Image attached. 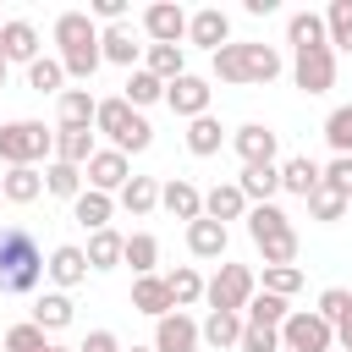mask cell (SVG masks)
I'll return each mask as SVG.
<instances>
[{
    "label": "cell",
    "instance_id": "1",
    "mask_svg": "<svg viewBox=\"0 0 352 352\" xmlns=\"http://www.w3.org/2000/svg\"><path fill=\"white\" fill-rule=\"evenodd\" d=\"M214 82H275L286 72L280 50L275 44H258V38H231L214 50Z\"/></svg>",
    "mask_w": 352,
    "mask_h": 352
},
{
    "label": "cell",
    "instance_id": "2",
    "mask_svg": "<svg viewBox=\"0 0 352 352\" xmlns=\"http://www.w3.org/2000/svg\"><path fill=\"white\" fill-rule=\"evenodd\" d=\"M55 44H60V72L66 77H77V82H88L94 72H99V22L88 16V11H60L55 16Z\"/></svg>",
    "mask_w": 352,
    "mask_h": 352
},
{
    "label": "cell",
    "instance_id": "3",
    "mask_svg": "<svg viewBox=\"0 0 352 352\" xmlns=\"http://www.w3.org/2000/svg\"><path fill=\"white\" fill-rule=\"evenodd\" d=\"M44 280V253L33 242L28 226H0V292L22 297V292H38Z\"/></svg>",
    "mask_w": 352,
    "mask_h": 352
},
{
    "label": "cell",
    "instance_id": "4",
    "mask_svg": "<svg viewBox=\"0 0 352 352\" xmlns=\"http://www.w3.org/2000/svg\"><path fill=\"white\" fill-rule=\"evenodd\" d=\"M248 236L264 264H297V226L280 204H253L248 209Z\"/></svg>",
    "mask_w": 352,
    "mask_h": 352
},
{
    "label": "cell",
    "instance_id": "5",
    "mask_svg": "<svg viewBox=\"0 0 352 352\" xmlns=\"http://www.w3.org/2000/svg\"><path fill=\"white\" fill-rule=\"evenodd\" d=\"M94 132H104L110 148H121V154H143V148L154 143V126H148L143 110H132L121 94H116V99H99V110H94Z\"/></svg>",
    "mask_w": 352,
    "mask_h": 352
},
{
    "label": "cell",
    "instance_id": "6",
    "mask_svg": "<svg viewBox=\"0 0 352 352\" xmlns=\"http://www.w3.org/2000/svg\"><path fill=\"white\" fill-rule=\"evenodd\" d=\"M0 160H6V170L55 160V126H44V121H33V116L6 121V126H0Z\"/></svg>",
    "mask_w": 352,
    "mask_h": 352
},
{
    "label": "cell",
    "instance_id": "7",
    "mask_svg": "<svg viewBox=\"0 0 352 352\" xmlns=\"http://www.w3.org/2000/svg\"><path fill=\"white\" fill-rule=\"evenodd\" d=\"M253 292H258V275L248 264H220L214 280H204V302L220 308V314H242L253 302Z\"/></svg>",
    "mask_w": 352,
    "mask_h": 352
},
{
    "label": "cell",
    "instance_id": "8",
    "mask_svg": "<svg viewBox=\"0 0 352 352\" xmlns=\"http://www.w3.org/2000/svg\"><path fill=\"white\" fill-rule=\"evenodd\" d=\"M280 352H336V330L314 308H292L280 324Z\"/></svg>",
    "mask_w": 352,
    "mask_h": 352
},
{
    "label": "cell",
    "instance_id": "9",
    "mask_svg": "<svg viewBox=\"0 0 352 352\" xmlns=\"http://www.w3.org/2000/svg\"><path fill=\"white\" fill-rule=\"evenodd\" d=\"M292 82H297L302 94H330V88H336V50H330V44L297 50V55H292Z\"/></svg>",
    "mask_w": 352,
    "mask_h": 352
},
{
    "label": "cell",
    "instance_id": "10",
    "mask_svg": "<svg viewBox=\"0 0 352 352\" xmlns=\"http://www.w3.org/2000/svg\"><path fill=\"white\" fill-rule=\"evenodd\" d=\"M209 99H214V88H209V77H198V72H182L176 82H165V104H170V116H182V121L209 116Z\"/></svg>",
    "mask_w": 352,
    "mask_h": 352
},
{
    "label": "cell",
    "instance_id": "11",
    "mask_svg": "<svg viewBox=\"0 0 352 352\" xmlns=\"http://www.w3.org/2000/svg\"><path fill=\"white\" fill-rule=\"evenodd\" d=\"M82 182L94 187V192H121L126 182H132V160L121 154V148H94V160L82 165Z\"/></svg>",
    "mask_w": 352,
    "mask_h": 352
},
{
    "label": "cell",
    "instance_id": "12",
    "mask_svg": "<svg viewBox=\"0 0 352 352\" xmlns=\"http://www.w3.org/2000/svg\"><path fill=\"white\" fill-rule=\"evenodd\" d=\"M143 33H148V44H182L187 38V11L176 0H154L143 11Z\"/></svg>",
    "mask_w": 352,
    "mask_h": 352
},
{
    "label": "cell",
    "instance_id": "13",
    "mask_svg": "<svg viewBox=\"0 0 352 352\" xmlns=\"http://www.w3.org/2000/svg\"><path fill=\"white\" fill-rule=\"evenodd\" d=\"M231 148H236V160H242V165H275L280 138H275L264 121H248V126H236V132H231Z\"/></svg>",
    "mask_w": 352,
    "mask_h": 352
},
{
    "label": "cell",
    "instance_id": "14",
    "mask_svg": "<svg viewBox=\"0 0 352 352\" xmlns=\"http://www.w3.org/2000/svg\"><path fill=\"white\" fill-rule=\"evenodd\" d=\"M204 341H198V319L192 314H165V319H154V352H198Z\"/></svg>",
    "mask_w": 352,
    "mask_h": 352
},
{
    "label": "cell",
    "instance_id": "15",
    "mask_svg": "<svg viewBox=\"0 0 352 352\" xmlns=\"http://www.w3.org/2000/svg\"><path fill=\"white\" fill-rule=\"evenodd\" d=\"M187 44H198V50H220V44H231V16L220 11V6H204V11H192L187 16Z\"/></svg>",
    "mask_w": 352,
    "mask_h": 352
},
{
    "label": "cell",
    "instance_id": "16",
    "mask_svg": "<svg viewBox=\"0 0 352 352\" xmlns=\"http://www.w3.org/2000/svg\"><path fill=\"white\" fill-rule=\"evenodd\" d=\"M99 60L138 72V66H143V44H138V33H132L126 22H116V28H99Z\"/></svg>",
    "mask_w": 352,
    "mask_h": 352
},
{
    "label": "cell",
    "instance_id": "17",
    "mask_svg": "<svg viewBox=\"0 0 352 352\" xmlns=\"http://www.w3.org/2000/svg\"><path fill=\"white\" fill-rule=\"evenodd\" d=\"M44 275L55 280V292H72V286H82V280H88V258H82V248H77V242H60V248H50V258H44Z\"/></svg>",
    "mask_w": 352,
    "mask_h": 352
},
{
    "label": "cell",
    "instance_id": "18",
    "mask_svg": "<svg viewBox=\"0 0 352 352\" xmlns=\"http://www.w3.org/2000/svg\"><path fill=\"white\" fill-rule=\"evenodd\" d=\"M0 55L16 66H33L38 60V28L28 22V16H6V28H0Z\"/></svg>",
    "mask_w": 352,
    "mask_h": 352
},
{
    "label": "cell",
    "instance_id": "19",
    "mask_svg": "<svg viewBox=\"0 0 352 352\" xmlns=\"http://www.w3.org/2000/svg\"><path fill=\"white\" fill-rule=\"evenodd\" d=\"M160 209H170L176 220H187V226H192V220L204 214V192H198L187 176H170V182H160Z\"/></svg>",
    "mask_w": 352,
    "mask_h": 352
},
{
    "label": "cell",
    "instance_id": "20",
    "mask_svg": "<svg viewBox=\"0 0 352 352\" xmlns=\"http://www.w3.org/2000/svg\"><path fill=\"white\" fill-rule=\"evenodd\" d=\"M72 220L94 236V231H104L110 220H116V198L110 192H94V187H82L77 198H72Z\"/></svg>",
    "mask_w": 352,
    "mask_h": 352
},
{
    "label": "cell",
    "instance_id": "21",
    "mask_svg": "<svg viewBox=\"0 0 352 352\" xmlns=\"http://www.w3.org/2000/svg\"><path fill=\"white\" fill-rule=\"evenodd\" d=\"M132 308H138V314H148V319H165V314H176L165 275H138V280H132Z\"/></svg>",
    "mask_w": 352,
    "mask_h": 352
},
{
    "label": "cell",
    "instance_id": "22",
    "mask_svg": "<svg viewBox=\"0 0 352 352\" xmlns=\"http://www.w3.org/2000/svg\"><path fill=\"white\" fill-rule=\"evenodd\" d=\"M94 148H99L94 143V126H55V160L60 165H77L82 170L94 160Z\"/></svg>",
    "mask_w": 352,
    "mask_h": 352
},
{
    "label": "cell",
    "instance_id": "23",
    "mask_svg": "<svg viewBox=\"0 0 352 352\" xmlns=\"http://www.w3.org/2000/svg\"><path fill=\"white\" fill-rule=\"evenodd\" d=\"M236 192L248 198V209H253V204H275V192H280V170H275V165H242Z\"/></svg>",
    "mask_w": 352,
    "mask_h": 352
},
{
    "label": "cell",
    "instance_id": "24",
    "mask_svg": "<svg viewBox=\"0 0 352 352\" xmlns=\"http://www.w3.org/2000/svg\"><path fill=\"white\" fill-rule=\"evenodd\" d=\"M226 226L220 220H209V214H198L192 226H187V253L192 258H226Z\"/></svg>",
    "mask_w": 352,
    "mask_h": 352
},
{
    "label": "cell",
    "instance_id": "25",
    "mask_svg": "<svg viewBox=\"0 0 352 352\" xmlns=\"http://www.w3.org/2000/svg\"><path fill=\"white\" fill-rule=\"evenodd\" d=\"M72 292H38L33 297V324L44 330V336H55V330H66L72 324Z\"/></svg>",
    "mask_w": 352,
    "mask_h": 352
},
{
    "label": "cell",
    "instance_id": "26",
    "mask_svg": "<svg viewBox=\"0 0 352 352\" xmlns=\"http://www.w3.org/2000/svg\"><path fill=\"white\" fill-rule=\"evenodd\" d=\"M198 341L214 346V352H231V346L242 341V314H220V308H209L204 324H198Z\"/></svg>",
    "mask_w": 352,
    "mask_h": 352
},
{
    "label": "cell",
    "instance_id": "27",
    "mask_svg": "<svg viewBox=\"0 0 352 352\" xmlns=\"http://www.w3.org/2000/svg\"><path fill=\"white\" fill-rule=\"evenodd\" d=\"M143 72H154L160 82H176L187 72V44H143Z\"/></svg>",
    "mask_w": 352,
    "mask_h": 352
},
{
    "label": "cell",
    "instance_id": "28",
    "mask_svg": "<svg viewBox=\"0 0 352 352\" xmlns=\"http://www.w3.org/2000/svg\"><path fill=\"white\" fill-rule=\"evenodd\" d=\"M204 214L220 220V226H226V220H248V198L236 192V182H214V187L204 192Z\"/></svg>",
    "mask_w": 352,
    "mask_h": 352
},
{
    "label": "cell",
    "instance_id": "29",
    "mask_svg": "<svg viewBox=\"0 0 352 352\" xmlns=\"http://www.w3.org/2000/svg\"><path fill=\"white\" fill-rule=\"evenodd\" d=\"M38 192H44V170H33V165H16V170H6V176H0V198H6V204H16V209H22V204H33Z\"/></svg>",
    "mask_w": 352,
    "mask_h": 352
},
{
    "label": "cell",
    "instance_id": "30",
    "mask_svg": "<svg viewBox=\"0 0 352 352\" xmlns=\"http://www.w3.org/2000/svg\"><path fill=\"white\" fill-rule=\"evenodd\" d=\"M116 204H121L132 220H143V214H154V209H160V182H154V176H132V182L116 192Z\"/></svg>",
    "mask_w": 352,
    "mask_h": 352
},
{
    "label": "cell",
    "instance_id": "31",
    "mask_svg": "<svg viewBox=\"0 0 352 352\" xmlns=\"http://www.w3.org/2000/svg\"><path fill=\"white\" fill-rule=\"evenodd\" d=\"M220 148H226V126H220V116H198V121H187V154L209 160V154H220Z\"/></svg>",
    "mask_w": 352,
    "mask_h": 352
},
{
    "label": "cell",
    "instance_id": "32",
    "mask_svg": "<svg viewBox=\"0 0 352 352\" xmlns=\"http://www.w3.org/2000/svg\"><path fill=\"white\" fill-rule=\"evenodd\" d=\"M275 170H280V192H297V198H308V192L319 187V165H314L308 154H292V160H280Z\"/></svg>",
    "mask_w": 352,
    "mask_h": 352
},
{
    "label": "cell",
    "instance_id": "33",
    "mask_svg": "<svg viewBox=\"0 0 352 352\" xmlns=\"http://www.w3.org/2000/svg\"><path fill=\"white\" fill-rule=\"evenodd\" d=\"M286 44H292V50L330 44V38H324V16H319V11H292V16H286Z\"/></svg>",
    "mask_w": 352,
    "mask_h": 352
},
{
    "label": "cell",
    "instance_id": "34",
    "mask_svg": "<svg viewBox=\"0 0 352 352\" xmlns=\"http://www.w3.org/2000/svg\"><path fill=\"white\" fill-rule=\"evenodd\" d=\"M60 121L55 126H94V110H99V99L88 94V88H60Z\"/></svg>",
    "mask_w": 352,
    "mask_h": 352
},
{
    "label": "cell",
    "instance_id": "35",
    "mask_svg": "<svg viewBox=\"0 0 352 352\" xmlns=\"http://www.w3.org/2000/svg\"><path fill=\"white\" fill-rule=\"evenodd\" d=\"M121 248H126V236L104 226V231H94V236H88L82 258H88V270H116V264H121Z\"/></svg>",
    "mask_w": 352,
    "mask_h": 352
},
{
    "label": "cell",
    "instance_id": "36",
    "mask_svg": "<svg viewBox=\"0 0 352 352\" xmlns=\"http://www.w3.org/2000/svg\"><path fill=\"white\" fill-rule=\"evenodd\" d=\"M121 264H132V275H154V264H160V236H154V231H132L126 248H121Z\"/></svg>",
    "mask_w": 352,
    "mask_h": 352
},
{
    "label": "cell",
    "instance_id": "37",
    "mask_svg": "<svg viewBox=\"0 0 352 352\" xmlns=\"http://www.w3.org/2000/svg\"><path fill=\"white\" fill-rule=\"evenodd\" d=\"M286 314H292V302H286V297L253 292V302L242 308V324H264V330H280V324H286Z\"/></svg>",
    "mask_w": 352,
    "mask_h": 352
},
{
    "label": "cell",
    "instance_id": "38",
    "mask_svg": "<svg viewBox=\"0 0 352 352\" xmlns=\"http://www.w3.org/2000/svg\"><path fill=\"white\" fill-rule=\"evenodd\" d=\"M165 286H170V302H176L182 314H187L192 302H204V275H198L192 264H176V270L165 275Z\"/></svg>",
    "mask_w": 352,
    "mask_h": 352
},
{
    "label": "cell",
    "instance_id": "39",
    "mask_svg": "<svg viewBox=\"0 0 352 352\" xmlns=\"http://www.w3.org/2000/svg\"><path fill=\"white\" fill-rule=\"evenodd\" d=\"M121 99H126L132 110H148V104H160V99H165V82H160L154 72H143V66H138V72L126 77V88H121Z\"/></svg>",
    "mask_w": 352,
    "mask_h": 352
},
{
    "label": "cell",
    "instance_id": "40",
    "mask_svg": "<svg viewBox=\"0 0 352 352\" xmlns=\"http://www.w3.org/2000/svg\"><path fill=\"white\" fill-rule=\"evenodd\" d=\"M302 204H308V214H314L319 226H336V220H346V198H341L336 187H324V182H319V187H314Z\"/></svg>",
    "mask_w": 352,
    "mask_h": 352
},
{
    "label": "cell",
    "instance_id": "41",
    "mask_svg": "<svg viewBox=\"0 0 352 352\" xmlns=\"http://www.w3.org/2000/svg\"><path fill=\"white\" fill-rule=\"evenodd\" d=\"M258 292H270V297H297L302 292V270L297 264H264V280H258Z\"/></svg>",
    "mask_w": 352,
    "mask_h": 352
},
{
    "label": "cell",
    "instance_id": "42",
    "mask_svg": "<svg viewBox=\"0 0 352 352\" xmlns=\"http://www.w3.org/2000/svg\"><path fill=\"white\" fill-rule=\"evenodd\" d=\"M28 88H33V94H55V99H60V88H66L60 60H55V55H38V60L28 66Z\"/></svg>",
    "mask_w": 352,
    "mask_h": 352
},
{
    "label": "cell",
    "instance_id": "43",
    "mask_svg": "<svg viewBox=\"0 0 352 352\" xmlns=\"http://www.w3.org/2000/svg\"><path fill=\"white\" fill-rule=\"evenodd\" d=\"M44 192H55V198H66V204H72V198L82 192V170H77V165L50 160V165H44Z\"/></svg>",
    "mask_w": 352,
    "mask_h": 352
},
{
    "label": "cell",
    "instance_id": "44",
    "mask_svg": "<svg viewBox=\"0 0 352 352\" xmlns=\"http://www.w3.org/2000/svg\"><path fill=\"white\" fill-rule=\"evenodd\" d=\"M324 38H330V50H341L352 38V0H330L324 6Z\"/></svg>",
    "mask_w": 352,
    "mask_h": 352
},
{
    "label": "cell",
    "instance_id": "45",
    "mask_svg": "<svg viewBox=\"0 0 352 352\" xmlns=\"http://www.w3.org/2000/svg\"><path fill=\"white\" fill-rule=\"evenodd\" d=\"M6 352H50V336L33 324V319H22V324H11L6 330V341H0Z\"/></svg>",
    "mask_w": 352,
    "mask_h": 352
},
{
    "label": "cell",
    "instance_id": "46",
    "mask_svg": "<svg viewBox=\"0 0 352 352\" xmlns=\"http://www.w3.org/2000/svg\"><path fill=\"white\" fill-rule=\"evenodd\" d=\"M324 143H330L336 154H352V104H336V110L324 116Z\"/></svg>",
    "mask_w": 352,
    "mask_h": 352
},
{
    "label": "cell",
    "instance_id": "47",
    "mask_svg": "<svg viewBox=\"0 0 352 352\" xmlns=\"http://www.w3.org/2000/svg\"><path fill=\"white\" fill-rule=\"evenodd\" d=\"M346 308H352V292H346V286H324V292H319V308H314V314H319V319H324V324L336 330V324L346 319Z\"/></svg>",
    "mask_w": 352,
    "mask_h": 352
},
{
    "label": "cell",
    "instance_id": "48",
    "mask_svg": "<svg viewBox=\"0 0 352 352\" xmlns=\"http://www.w3.org/2000/svg\"><path fill=\"white\" fill-rule=\"evenodd\" d=\"M319 182H324V187H336L341 198H352V154H336L330 165H319Z\"/></svg>",
    "mask_w": 352,
    "mask_h": 352
},
{
    "label": "cell",
    "instance_id": "49",
    "mask_svg": "<svg viewBox=\"0 0 352 352\" xmlns=\"http://www.w3.org/2000/svg\"><path fill=\"white\" fill-rule=\"evenodd\" d=\"M236 352H280V330H264V324H242V341Z\"/></svg>",
    "mask_w": 352,
    "mask_h": 352
},
{
    "label": "cell",
    "instance_id": "50",
    "mask_svg": "<svg viewBox=\"0 0 352 352\" xmlns=\"http://www.w3.org/2000/svg\"><path fill=\"white\" fill-rule=\"evenodd\" d=\"M77 352H126V346H121L116 330H88V341H82Z\"/></svg>",
    "mask_w": 352,
    "mask_h": 352
},
{
    "label": "cell",
    "instance_id": "51",
    "mask_svg": "<svg viewBox=\"0 0 352 352\" xmlns=\"http://www.w3.org/2000/svg\"><path fill=\"white\" fill-rule=\"evenodd\" d=\"M336 352H352V308H346V319L336 324Z\"/></svg>",
    "mask_w": 352,
    "mask_h": 352
},
{
    "label": "cell",
    "instance_id": "52",
    "mask_svg": "<svg viewBox=\"0 0 352 352\" xmlns=\"http://www.w3.org/2000/svg\"><path fill=\"white\" fill-rule=\"evenodd\" d=\"M6 77H11V60H6V55H0V88H6Z\"/></svg>",
    "mask_w": 352,
    "mask_h": 352
},
{
    "label": "cell",
    "instance_id": "53",
    "mask_svg": "<svg viewBox=\"0 0 352 352\" xmlns=\"http://www.w3.org/2000/svg\"><path fill=\"white\" fill-rule=\"evenodd\" d=\"M50 352H77V346H55V341H50Z\"/></svg>",
    "mask_w": 352,
    "mask_h": 352
},
{
    "label": "cell",
    "instance_id": "54",
    "mask_svg": "<svg viewBox=\"0 0 352 352\" xmlns=\"http://www.w3.org/2000/svg\"><path fill=\"white\" fill-rule=\"evenodd\" d=\"M341 50H346V55H352V38H346V44H341Z\"/></svg>",
    "mask_w": 352,
    "mask_h": 352
},
{
    "label": "cell",
    "instance_id": "55",
    "mask_svg": "<svg viewBox=\"0 0 352 352\" xmlns=\"http://www.w3.org/2000/svg\"><path fill=\"white\" fill-rule=\"evenodd\" d=\"M132 352H154V346H132Z\"/></svg>",
    "mask_w": 352,
    "mask_h": 352
},
{
    "label": "cell",
    "instance_id": "56",
    "mask_svg": "<svg viewBox=\"0 0 352 352\" xmlns=\"http://www.w3.org/2000/svg\"><path fill=\"white\" fill-rule=\"evenodd\" d=\"M346 214H352V198H346Z\"/></svg>",
    "mask_w": 352,
    "mask_h": 352
},
{
    "label": "cell",
    "instance_id": "57",
    "mask_svg": "<svg viewBox=\"0 0 352 352\" xmlns=\"http://www.w3.org/2000/svg\"><path fill=\"white\" fill-rule=\"evenodd\" d=\"M0 28H6V16H0Z\"/></svg>",
    "mask_w": 352,
    "mask_h": 352
},
{
    "label": "cell",
    "instance_id": "58",
    "mask_svg": "<svg viewBox=\"0 0 352 352\" xmlns=\"http://www.w3.org/2000/svg\"><path fill=\"white\" fill-rule=\"evenodd\" d=\"M0 352H6V346H0Z\"/></svg>",
    "mask_w": 352,
    "mask_h": 352
}]
</instances>
